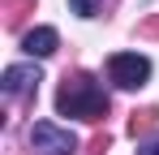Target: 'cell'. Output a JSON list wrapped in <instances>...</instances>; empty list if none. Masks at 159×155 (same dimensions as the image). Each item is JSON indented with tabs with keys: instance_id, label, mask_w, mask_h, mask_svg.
<instances>
[{
	"instance_id": "6da1fadb",
	"label": "cell",
	"mask_w": 159,
	"mask_h": 155,
	"mask_svg": "<svg viewBox=\"0 0 159 155\" xmlns=\"http://www.w3.org/2000/svg\"><path fill=\"white\" fill-rule=\"evenodd\" d=\"M56 112L60 116H78V121H103L107 116V91L99 86L95 73H73L56 91Z\"/></svg>"
},
{
	"instance_id": "7a4b0ae2",
	"label": "cell",
	"mask_w": 159,
	"mask_h": 155,
	"mask_svg": "<svg viewBox=\"0 0 159 155\" xmlns=\"http://www.w3.org/2000/svg\"><path fill=\"white\" fill-rule=\"evenodd\" d=\"M30 151L34 155H73L78 151V134L52 125V121H34L30 125Z\"/></svg>"
},
{
	"instance_id": "3957f363",
	"label": "cell",
	"mask_w": 159,
	"mask_h": 155,
	"mask_svg": "<svg viewBox=\"0 0 159 155\" xmlns=\"http://www.w3.org/2000/svg\"><path fill=\"white\" fill-rule=\"evenodd\" d=\"M146 78H151V60H146V56H138V52H116V56L107 60V82H112V86H120V91L142 86Z\"/></svg>"
},
{
	"instance_id": "277c9868",
	"label": "cell",
	"mask_w": 159,
	"mask_h": 155,
	"mask_svg": "<svg viewBox=\"0 0 159 155\" xmlns=\"http://www.w3.org/2000/svg\"><path fill=\"white\" fill-rule=\"evenodd\" d=\"M39 82H43V78H39V69H34V65H9V69H4V95H9V99L30 95Z\"/></svg>"
},
{
	"instance_id": "5b68a950",
	"label": "cell",
	"mask_w": 159,
	"mask_h": 155,
	"mask_svg": "<svg viewBox=\"0 0 159 155\" xmlns=\"http://www.w3.org/2000/svg\"><path fill=\"white\" fill-rule=\"evenodd\" d=\"M56 43H60V35H56L52 26H34L26 39H22L26 56H39V60H43V56H52V52H56Z\"/></svg>"
},
{
	"instance_id": "8992f818",
	"label": "cell",
	"mask_w": 159,
	"mask_h": 155,
	"mask_svg": "<svg viewBox=\"0 0 159 155\" xmlns=\"http://www.w3.org/2000/svg\"><path fill=\"white\" fill-rule=\"evenodd\" d=\"M0 9H4V26H22V17L34 9V0H0Z\"/></svg>"
},
{
	"instance_id": "52a82bcc",
	"label": "cell",
	"mask_w": 159,
	"mask_h": 155,
	"mask_svg": "<svg viewBox=\"0 0 159 155\" xmlns=\"http://www.w3.org/2000/svg\"><path fill=\"white\" fill-rule=\"evenodd\" d=\"M155 116H159V108H146V112H133L129 116V134L138 138V134H146V129L155 125Z\"/></svg>"
},
{
	"instance_id": "ba28073f",
	"label": "cell",
	"mask_w": 159,
	"mask_h": 155,
	"mask_svg": "<svg viewBox=\"0 0 159 155\" xmlns=\"http://www.w3.org/2000/svg\"><path fill=\"white\" fill-rule=\"evenodd\" d=\"M69 9H73L78 17H95V13H99V0H69Z\"/></svg>"
},
{
	"instance_id": "9c48e42d",
	"label": "cell",
	"mask_w": 159,
	"mask_h": 155,
	"mask_svg": "<svg viewBox=\"0 0 159 155\" xmlns=\"http://www.w3.org/2000/svg\"><path fill=\"white\" fill-rule=\"evenodd\" d=\"M138 35H146V39H159V13H155V17H146V22L138 26Z\"/></svg>"
},
{
	"instance_id": "30bf717a",
	"label": "cell",
	"mask_w": 159,
	"mask_h": 155,
	"mask_svg": "<svg viewBox=\"0 0 159 155\" xmlns=\"http://www.w3.org/2000/svg\"><path fill=\"white\" fill-rule=\"evenodd\" d=\"M138 155H159V134H155V138H146V142L138 147Z\"/></svg>"
},
{
	"instance_id": "8fae6325",
	"label": "cell",
	"mask_w": 159,
	"mask_h": 155,
	"mask_svg": "<svg viewBox=\"0 0 159 155\" xmlns=\"http://www.w3.org/2000/svg\"><path fill=\"white\" fill-rule=\"evenodd\" d=\"M99 151H107V134H99V138L90 142V155H99Z\"/></svg>"
}]
</instances>
